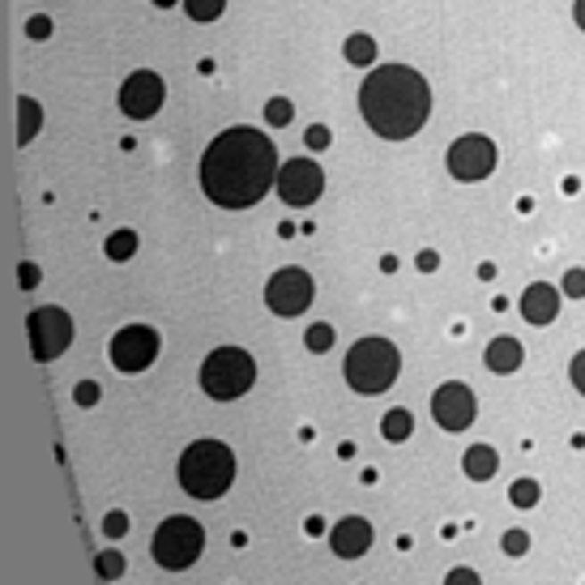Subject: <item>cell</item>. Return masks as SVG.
Here are the masks:
<instances>
[{
	"label": "cell",
	"instance_id": "1",
	"mask_svg": "<svg viewBox=\"0 0 585 585\" xmlns=\"http://www.w3.org/2000/svg\"><path fill=\"white\" fill-rule=\"evenodd\" d=\"M278 150L265 133L235 124L218 133L201 155V188L222 210H248L261 196L278 188Z\"/></svg>",
	"mask_w": 585,
	"mask_h": 585
},
{
	"label": "cell",
	"instance_id": "2",
	"mask_svg": "<svg viewBox=\"0 0 585 585\" xmlns=\"http://www.w3.org/2000/svg\"><path fill=\"white\" fill-rule=\"evenodd\" d=\"M359 112L385 141H406L431 116V86L410 64H380L359 86Z\"/></svg>",
	"mask_w": 585,
	"mask_h": 585
},
{
	"label": "cell",
	"instance_id": "3",
	"mask_svg": "<svg viewBox=\"0 0 585 585\" xmlns=\"http://www.w3.org/2000/svg\"><path fill=\"white\" fill-rule=\"evenodd\" d=\"M180 488L193 500H218L235 483V453L222 440H193L180 453Z\"/></svg>",
	"mask_w": 585,
	"mask_h": 585
},
{
	"label": "cell",
	"instance_id": "4",
	"mask_svg": "<svg viewBox=\"0 0 585 585\" xmlns=\"http://www.w3.org/2000/svg\"><path fill=\"white\" fill-rule=\"evenodd\" d=\"M347 385L355 393H385L402 372V351L389 338H359L347 351Z\"/></svg>",
	"mask_w": 585,
	"mask_h": 585
},
{
	"label": "cell",
	"instance_id": "5",
	"mask_svg": "<svg viewBox=\"0 0 585 585\" xmlns=\"http://www.w3.org/2000/svg\"><path fill=\"white\" fill-rule=\"evenodd\" d=\"M256 385V364L248 351L239 347H218L205 355L201 364V389L210 393L214 402H235Z\"/></svg>",
	"mask_w": 585,
	"mask_h": 585
},
{
	"label": "cell",
	"instance_id": "6",
	"mask_svg": "<svg viewBox=\"0 0 585 585\" xmlns=\"http://www.w3.org/2000/svg\"><path fill=\"white\" fill-rule=\"evenodd\" d=\"M201 547H205L201 522H193V517H167L155 534V560L167 572H184V568L196 564Z\"/></svg>",
	"mask_w": 585,
	"mask_h": 585
},
{
	"label": "cell",
	"instance_id": "7",
	"mask_svg": "<svg viewBox=\"0 0 585 585\" xmlns=\"http://www.w3.org/2000/svg\"><path fill=\"white\" fill-rule=\"evenodd\" d=\"M496 158H500V150H496L491 137L466 133V137H457V141L449 146L445 163H449L453 180H462V184H479V180H488L491 171H496Z\"/></svg>",
	"mask_w": 585,
	"mask_h": 585
},
{
	"label": "cell",
	"instance_id": "8",
	"mask_svg": "<svg viewBox=\"0 0 585 585\" xmlns=\"http://www.w3.org/2000/svg\"><path fill=\"white\" fill-rule=\"evenodd\" d=\"M26 330H30V351H35L39 364L60 359L69 351V342H73V321H69L64 308H35L30 321H26Z\"/></svg>",
	"mask_w": 585,
	"mask_h": 585
},
{
	"label": "cell",
	"instance_id": "9",
	"mask_svg": "<svg viewBox=\"0 0 585 585\" xmlns=\"http://www.w3.org/2000/svg\"><path fill=\"white\" fill-rule=\"evenodd\" d=\"M313 278H308V270H295V265H287V270H278L265 282V304H270V313L278 316H299L308 304H313Z\"/></svg>",
	"mask_w": 585,
	"mask_h": 585
},
{
	"label": "cell",
	"instance_id": "10",
	"mask_svg": "<svg viewBox=\"0 0 585 585\" xmlns=\"http://www.w3.org/2000/svg\"><path fill=\"white\" fill-rule=\"evenodd\" d=\"M107 355L120 372H146L158 359V333L150 325H124L107 342Z\"/></svg>",
	"mask_w": 585,
	"mask_h": 585
},
{
	"label": "cell",
	"instance_id": "11",
	"mask_svg": "<svg viewBox=\"0 0 585 585\" xmlns=\"http://www.w3.org/2000/svg\"><path fill=\"white\" fill-rule=\"evenodd\" d=\"M321 193H325V171L316 167L313 158H291V163L278 171V196H282L287 205H295V210L321 201Z\"/></svg>",
	"mask_w": 585,
	"mask_h": 585
},
{
	"label": "cell",
	"instance_id": "12",
	"mask_svg": "<svg viewBox=\"0 0 585 585\" xmlns=\"http://www.w3.org/2000/svg\"><path fill=\"white\" fill-rule=\"evenodd\" d=\"M163 98H167L163 78H158L155 69H137V73H129V81L120 86V112L133 120H150V116H158Z\"/></svg>",
	"mask_w": 585,
	"mask_h": 585
},
{
	"label": "cell",
	"instance_id": "13",
	"mask_svg": "<svg viewBox=\"0 0 585 585\" xmlns=\"http://www.w3.org/2000/svg\"><path fill=\"white\" fill-rule=\"evenodd\" d=\"M431 414H436V423L445 431H466L474 423V393L462 380H449L431 397Z\"/></svg>",
	"mask_w": 585,
	"mask_h": 585
},
{
	"label": "cell",
	"instance_id": "14",
	"mask_svg": "<svg viewBox=\"0 0 585 585\" xmlns=\"http://www.w3.org/2000/svg\"><path fill=\"white\" fill-rule=\"evenodd\" d=\"M330 547L333 556H342V560H359L372 547V522L368 517H342L330 534Z\"/></svg>",
	"mask_w": 585,
	"mask_h": 585
},
{
	"label": "cell",
	"instance_id": "15",
	"mask_svg": "<svg viewBox=\"0 0 585 585\" xmlns=\"http://www.w3.org/2000/svg\"><path fill=\"white\" fill-rule=\"evenodd\" d=\"M560 295L551 282H534V287H526L522 291V299H517V308H522V316H526L530 325H551L556 316H560Z\"/></svg>",
	"mask_w": 585,
	"mask_h": 585
},
{
	"label": "cell",
	"instance_id": "16",
	"mask_svg": "<svg viewBox=\"0 0 585 585\" xmlns=\"http://www.w3.org/2000/svg\"><path fill=\"white\" fill-rule=\"evenodd\" d=\"M522 359H526V351H522V342L517 338H491L488 351H483V364H488L491 372H500V376H508V372L522 368Z\"/></svg>",
	"mask_w": 585,
	"mask_h": 585
},
{
	"label": "cell",
	"instance_id": "17",
	"mask_svg": "<svg viewBox=\"0 0 585 585\" xmlns=\"http://www.w3.org/2000/svg\"><path fill=\"white\" fill-rule=\"evenodd\" d=\"M462 470H466V479L483 483V479H491V474L500 470V453L491 449V445H470V449L462 453Z\"/></svg>",
	"mask_w": 585,
	"mask_h": 585
},
{
	"label": "cell",
	"instance_id": "18",
	"mask_svg": "<svg viewBox=\"0 0 585 585\" xmlns=\"http://www.w3.org/2000/svg\"><path fill=\"white\" fill-rule=\"evenodd\" d=\"M39 124H43L39 103H35L30 95H21L18 98V146H30V141H35V133H39Z\"/></svg>",
	"mask_w": 585,
	"mask_h": 585
},
{
	"label": "cell",
	"instance_id": "19",
	"mask_svg": "<svg viewBox=\"0 0 585 585\" xmlns=\"http://www.w3.org/2000/svg\"><path fill=\"white\" fill-rule=\"evenodd\" d=\"M410 431H414V419H410V410H389V414L380 419V436H385V440H393V445L410 440Z\"/></svg>",
	"mask_w": 585,
	"mask_h": 585
},
{
	"label": "cell",
	"instance_id": "20",
	"mask_svg": "<svg viewBox=\"0 0 585 585\" xmlns=\"http://www.w3.org/2000/svg\"><path fill=\"white\" fill-rule=\"evenodd\" d=\"M342 52H347V60H351V64L368 69L372 60H376V39H372V35H351V39L342 43Z\"/></svg>",
	"mask_w": 585,
	"mask_h": 585
},
{
	"label": "cell",
	"instance_id": "21",
	"mask_svg": "<svg viewBox=\"0 0 585 585\" xmlns=\"http://www.w3.org/2000/svg\"><path fill=\"white\" fill-rule=\"evenodd\" d=\"M333 338H338V333H333V325L316 321V325H308V333H304V347H308L313 355H325L333 347Z\"/></svg>",
	"mask_w": 585,
	"mask_h": 585
},
{
	"label": "cell",
	"instance_id": "22",
	"mask_svg": "<svg viewBox=\"0 0 585 585\" xmlns=\"http://www.w3.org/2000/svg\"><path fill=\"white\" fill-rule=\"evenodd\" d=\"M227 9V0H184V13L193 21H218Z\"/></svg>",
	"mask_w": 585,
	"mask_h": 585
},
{
	"label": "cell",
	"instance_id": "23",
	"mask_svg": "<svg viewBox=\"0 0 585 585\" xmlns=\"http://www.w3.org/2000/svg\"><path fill=\"white\" fill-rule=\"evenodd\" d=\"M137 253V231H112L107 235V256L112 261H129Z\"/></svg>",
	"mask_w": 585,
	"mask_h": 585
},
{
	"label": "cell",
	"instance_id": "24",
	"mask_svg": "<svg viewBox=\"0 0 585 585\" xmlns=\"http://www.w3.org/2000/svg\"><path fill=\"white\" fill-rule=\"evenodd\" d=\"M539 496H543V491H539L534 479H517V483L508 488V500H513L517 508H534V505H539Z\"/></svg>",
	"mask_w": 585,
	"mask_h": 585
},
{
	"label": "cell",
	"instance_id": "25",
	"mask_svg": "<svg viewBox=\"0 0 585 585\" xmlns=\"http://www.w3.org/2000/svg\"><path fill=\"white\" fill-rule=\"evenodd\" d=\"M265 120L278 124V129H282V124H291V120H295V103H291V98H270V103H265Z\"/></svg>",
	"mask_w": 585,
	"mask_h": 585
},
{
	"label": "cell",
	"instance_id": "26",
	"mask_svg": "<svg viewBox=\"0 0 585 585\" xmlns=\"http://www.w3.org/2000/svg\"><path fill=\"white\" fill-rule=\"evenodd\" d=\"M95 568H98V577H103V581H116L120 572H124V556H120V551H103Z\"/></svg>",
	"mask_w": 585,
	"mask_h": 585
},
{
	"label": "cell",
	"instance_id": "27",
	"mask_svg": "<svg viewBox=\"0 0 585 585\" xmlns=\"http://www.w3.org/2000/svg\"><path fill=\"white\" fill-rule=\"evenodd\" d=\"M500 547H505V556H526V551H530V534H526V530H505Z\"/></svg>",
	"mask_w": 585,
	"mask_h": 585
},
{
	"label": "cell",
	"instance_id": "28",
	"mask_svg": "<svg viewBox=\"0 0 585 585\" xmlns=\"http://www.w3.org/2000/svg\"><path fill=\"white\" fill-rule=\"evenodd\" d=\"M560 291H564L568 299H585V270H568L564 278H560Z\"/></svg>",
	"mask_w": 585,
	"mask_h": 585
},
{
	"label": "cell",
	"instance_id": "29",
	"mask_svg": "<svg viewBox=\"0 0 585 585\" xmlns=\"http://www.w3.org/2000/svg\"><path fill=\"white\" fill-rule=\"evenodd\" d=\"M304 146H308V150H325V146H330V129H325V124H308Z\"/></svg>",
	"mask_w": 585,
	"mask_h": 585
},
{
	"label": "cell",
	"instance_id": "30",
	"mask_svg": "<svg viewBox=\"0 0 585 585\" xmlns=\"http://www.w3.org/2000/svg\"><path fill=\"white\" fill-rule=\"evenodd\" d=\"M18 278H21V291H35V287H39V265H35V261H21L18 265Z\"/></svg>",
	"mask_w": 585,
	"mask_h": 585
},
{
	"label": "cell",
	"instance_id": "31",
	"mask_svg": "<svg viewBox=\"0 0 585 585\" xmlns=\"http://www.w3.org/2000/svg\"><path fill=\"white\" fill-rule=\"evenodd\" d=\"M124 530H129V517H124V513H107V517H103V534H107V539H120Z\"/></svg>",
	"mask_w": 585,
	"mask_h": 585
},
{
	"label": "cell",
	"instance_id": "32",
	"mask_svg": "<svg viewBox=\"0 0 585 585\" xmlns=\"http://www.w3.org/2000/svg\"><path fill=\"white\" fill-rule=\"evenodd\" d=\"M26 35H30V39H47V35H52V18L35 13V18L26 21Z\"/></svg>",
	"mask_w": 585,
	"mask_h": 585
},
{
	"label": "cell",
	"instance_id": "33",
	"mask_svg": "<svg viewBox=\"0 0 585 585\" xmlns=\"http://www.w3.org/2000/svg\"><path fill=\"white\" fill-rule=\"evenodd\" d=\"M73 397H78V406H95V402H98V385H95V380H81L78 389H73Z\"/></svg>",
	"mask_w": 585,
	"mask_h": 585
},
{
	"label": "cell",
	"instance_id": "34",
	"mask_svg": "<svg viewBox=\"0 0 585 585\" xmlns=\"http://www.w3.org/2000/svg\"><path fill=\"white\" fill-rule=\"evenodd\" d=\"M445 585H483V581H479L474 568H453L449 577H445Z\"/></svg>",
	"mask_w": 585,
	"mask_h": 585
},
{
	"label": "cell",
	"instance_id": "35",
	"mask_svg": "<svg viewBox=\"0 0 585 585\" xmlns=\"http://www.w3.org/2000/svg\"><path fill=\"white\" fill-rule=\"evenodd\" d=\"M568 376H572V385H577V393L585 397V351H577V359H572V368H568Z\"/></svg>",
	"mask_w": 585,
	"mask_h": 585
},
{
	"label": "cell",
	"instance_id": "36",
	"mask_svg": "<svg viewBox=\"0 0 585 585\" xmlns=\"http://www.w3.org/2000/svg\"><path fill=\"white\" fill-rule=\"evenodd\" d=\"M414 265L423 273H431V270H440V253H431V248H423V253L414 256Z\"/></svg>",
	"mask_w": 585,
	"mask_h": 585
},
{
	"label": "cell",
	"instance_id": "37",
	"mask_svg": "<svg viewBox=\"0 0 585 585\" xmlns=\"http://www.w3.org/2000/svg\"><path fill=\"white\" fill-rule=\"evenodd\" d=\"M572 18H577V26L585 30V0H577V4H572Z\"/></svg>",
	"mask_w": 585,
	"mask_h": 585
},
{
	"label": "cell",
	"instance_id": "38",
	"mask_svg": "<svg viewBox=\"0 0 585 585\" xmlns=\"http://www.w3.org/2000/svg\"><path fill=\"white\" fill-rule=\"evenodd\" d=\"M304 530H308V534H313V539H316V534L325 530V522H321V517H308V526H304Z\"/></svg>",
	"mask_w": 585,
	"mask_h": 585
},
{
	"label": "cell",
	"instance_id": "39",
	"mask_svg": "<svg viewBox=\"0 0 585 585\" xmlns=\"http://www.w3.org/2000/svg\"><path fill=\"white\" fill-rule=\"evenodd\" d=\"M158 9H171V4H176V0H155Z\"/></svg>",
	"mask_w": 585,
	"mask_h": 585
}]
</instances>
